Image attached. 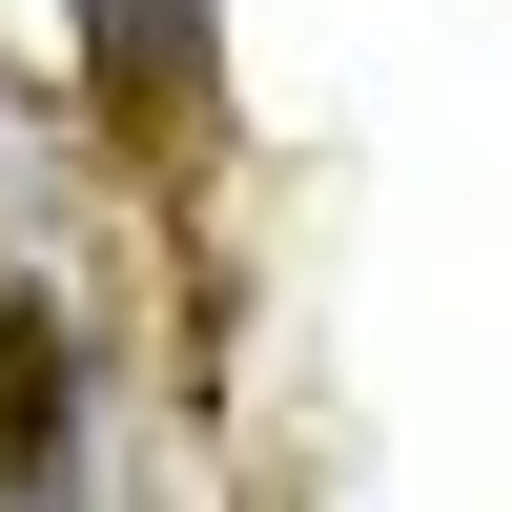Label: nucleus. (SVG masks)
Here are the masks:
<instances>
[{
	"mask_svg": "<svg viewBox=\"0 0 512 512\" xmlns=\"http://www.w3.org/2000/svg\"><path fill=\"white\" fill-rule=\"evenodd\" d=\"M103 21H123V41H185V0H103Z\"/></svg>",
	"mask_w": 512,
	"mask_h": 512,
	"instance_id": "nucleus-1",
	"label": "nucleus"
}]
</instances>
